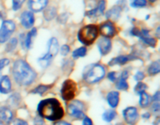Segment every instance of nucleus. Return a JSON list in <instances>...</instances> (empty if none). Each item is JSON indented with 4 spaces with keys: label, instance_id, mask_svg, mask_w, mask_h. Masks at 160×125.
Here are the masks:
<instances>
[{
    "label": "nucleus",
    "instance_id": "obj_22",
    "mask_svg": "<svg viewBox=\"0 0 160 125\" xmlns=\"http://www.w3.org/2000/svg\"><path fill=\"white\" fill-rule=\"evenodd\" d=\"M117 116V112L113 109H109V110H106V112L103 113L102 119L106 122H110L113 120Z\"/></svg>",
    "mask_w": 160,
    "mask_h": 125
},
{
    "label": "nucleus",
    "instance_id": "obj_20",
    "mask_svg": "<svg viewBox=\"0 0 160 125\" xmlns=\"http://www.w3.org/2000/svg\"><path fill=\"white\" fill-rule=\"evenodd\" d=\"M36 34H37V29H36V28H32V29L28 33L24 41L25 46H26L27 48H31V45H32V40L33 38L35 37Z\"/></svg>",
    "mask_w": 160,
    "mask_h": 125
},
{
    "label": "nucleus",
    "instance_id": "obj_11",
    "mask_svg": "<svg viewBox=\"0 0 160 125\" xmlns=\"http://www.w3.org/2000/svg\"><path fill=\"white\" fill-rule=\"evenodd\" d=\"M20 22L25 28H31L34 23V13L31 11H24L20 16Z\"/></svg>",
    "mask_w": 160,
    "mask_h": 125
},
{
    "label": "nucleus",
    "instance_id": "obj_27",
    "mask_svg": "<svg viewBox=\"0 0 160 125\" xmlns=\"http://www.w3.org/2000/svg\"><path fill=\"white\" fill-rule=\"evenodd\" d=\"M147 88V85L145 84V83L142 82H138L136 86L134 87V92H136L137 94H142V92H145V91L146 90Z\"/></svg>",
    "mask_w": 160,
    "mask_h": 125
},
{
    "label": "nucleus",
    "instance_id": "obj_15",
    "mask_svg": "<svg viewBox=\"0 0 160 125\" xmlns=\"http://www.w3.org/2000/svg\"><path fill=\"white\" fill-rule=\"evenodd\" d=\"M134 59H137V57L132 55H128V56H120L118 57L113 58L112 60L109 61V66H114V65H123L128 62V61L133 60Z\"/></svg>",
    "mask_w": 160,
    "mask_h": 125
},
{
    "label": "nucleus",
    "instance_id": "obj_37",
    "mask_svg": "<svg viewBox=\"0 0 160 125\" xmlns=\"http://www.w3.org/2000/svg\"><path fill=\"white\" fill-rule=\"evenodd\" d=\"M83 125H92V121L89 117H85L83 120Z\"/></svg>",
    "mask_w": 160,
    "mask_h": 125
},
{
    "label": "nucleus",
    "instance_id": "obj_10",
    "mask_svg": "<svg viewBox=\"0 0 160 125\" xmlns=\"http://www.w3.org/2000/svg\"><path fill=\"white\" fill-rule=\"evenodd\" d=\"M99 31L102 35L104 36V38H107L113 37L117 34L116 27L111 21L105 22L102 24H101L99 28Z\"/></svg>",
    "mask_w": 160,
    "mask_h": 125
},
{
    "label": "nucleus",
    "instance_id": "obj_23",
    "mask_svg": "<svg viewBox=\"0 0 160 125\" xmlns=\"http://www.w3.org/2000/svg\"><path fill=\"white\" fill-rule=\"evenodd\" d=\"M56 9L54 7H49L44 12V17L46 20H51L56 17Z\"/></svg>",
    "mask_w": 160,
    "mask_h": 125
},
{
    "label": "nucleus",
    "instance_id": "obj_4",
    "mask_svg": "<svg viewBox=\"0 0 160 125\" xmlns=\"http://www.w3.org/2000/svg\"><path fill=\"white\" fill-rule=\"evenodd\" d=\"M105 76V69L100 64H92L86 67L83 74L84 81L88 83H95L102 79Z\"/></svg>",
    "mask_w": 160,
    "mask_h": 125
},
{
    "label": "nucleus",
    "instance_id": "obj_21",
    "mask_svg": "<svg viewBox=\"0 0 160 125\" xmlns=\"http://www.w3.org/2000/svg\"><path fill=\"white\" fill-rule=\"evenodd\" d=\"M160 71V63L159 61H155L151 65L149 66L148 69V73L150 75H155L159 73Z\"/></svg>",
    "mask_w": 160,
    "mask_h": 125
},
{
    "label": "nucleus",
    "instance_id": "obj_5",
    "mask_svg": "<svg viewBox=\"0 0 160 125\" xmlns=\"http://www.w3.org/2000/svg\"><path fill=\"white\" fill-rule=\"evenodd\" d=\"M59 51V43L56 38H52L48 42V52L42 57L39 58L38 62L42 68H46L51 63L53 58L56 56Z\"/></svg>",
    "mask_w": 160,
    "mask_h": 125
},
{
    "label": "nucleus",
    "instance_id": "obj_18",
    "mask_svg": "<svg viewBox=\"0 0 160 125\" xmlns=\"http://www.w3.org/2000/svg\"><path fill=\"white\" fill-rule=\"evenodd\" d=\"M119 101H120V94H119L118 92L112 91V92L108 93L107 102L111 107H117L118 106Z\"/></svg>",
    "mask_w": 160,
    "mask_h": 125
},
{
    "label": "nucleus",
    "instance_id": "obj_12",
    "mask_svg": "<svg viewBox=\"0 0 160 125\" xmlns=\"http://www.w3.org/2000/svg\"><path fill=\"white\" fill-rule=\"evenodd\" d=\"M12 120V111L6 107H0V125H9Z\"/></svg>",
    "mask_w": 160,
    "mask_h": 125
},
{
    "label": "nucleus",
    "instance_id": "obj_30",
    "mask_svg": "<svg viewBox=\"0 0 160 125\" xmlns=\"http://www.w3.org/2000/svg\"><path fill=\"white\" fill-rule=\"evenodd\" d=\"M17 45V38H12L9 42V43L6 45V51L7 52H12V50L15 49L16 46Z\"/></svg>",
    "mask_w": 160,
    "mask_h": 125
},
{
    "label": "nucleus",
    "instance_id": "obj_19",
    "mask_svg": "<svg viewBox=\"0 0 160 125\" xmlns=\"http://www.w3.org/2000/svg\"><path fill=\"white\" fill-rule=\"evenodd\" d=\"M122 8L119 6H115L112 8V9H109L107 12H106V17L109 20H117L119 18L120 15V12H121Z\"/></svg>",
    "mask_w": 160,
    "mask_h": 125
},
{
    "label": "nucleus",
    "instance_id": "obj_29",
    "mask_svg": "<svg viewBox=\"0 0 160 125\" xmlns=\"http://www.w3.org/2000/svg\"><path fill=\"white\" fill-rule=\"evenodd\" d=\"M141 39H142L145 44H147V45H148L151 47H155L156 45V43H157L156 39L153 38H151L150 36H148V37H142L141 38Z\"/></svg>",
    "mask_w": 160,
    "mask_h": 125
},
{
    "label": "nucleus",
    "instance_id": "obj_36",
    "mask_svg": "<svg viewBox=\"0 0 160 125\" xmlns=\"http://www.w3.org/2000/svg\"><path fill=\"white\" fill-rule=\"evenodd\" d=\"M13 123L14 125H28L25 120H21V119H16Z\"/></svg>",
    "mask_w": 160,
    "mask_h": 125
},
{
    "label": "nucleus",
    "instance_id": "obj_2",
    "mask_svg": "<svg viewBox=\"0 0 160 125\" xmlns=\"http://www.w3.org/2000/svg\"><path fill=\"white\" fill-rule=\"evenodd\" d=\"M12 75L16 82L21 86L31 84L36 78V73L24 60L15 61L12 67Z\"/></svg>",
    "mask_w": 160,
    "mask_h": 125
},
{
    "label": "nucleus",
    "instance_id": "obj_33",
    "mask_svg": "<svg viewBox=\"0 0 160 125\" xmlns=\"http://www.w3.org/2000/svg\"><path fill=\"white\" fill-rule=\"evenodd\" d=\"M70 47L67 45H63L60 48V52L62 56H67L70 52Z\"/></svg>",
    "mask_w": 160,
    "mask_h": 125
},
{
    "label": "nucleus",
    "instance_id": "obj_9",
    "mask_svg": "<svg viewBox=\"0 0 160 125\" xmlns=\"http://www.w3.org/2000/svg\"><path fill=\"white\" fill-rule=\"evenodd\" d=\"M123 116L124 120L128 123L131 125H134L137 123L138 120V112L135 107H128L123 111Z\"/></svg>",
    "mask_w": 160,
    "mask_h": 125
},
{
    "label": "nucleus",
    "instance_id": "obj_8",
    "mask_svg": "<svg viewBox=\"0 0 160 125\" xmlns=\"http://www.w3.org/2000/svg\"><path fill=\"white\" fill-rule=\"evenodd\" d=\"M84 104L81 102L75 100L68 106V113L70 117L77 119H84L85 117L84 112Z\"/></svg>",
    "mask_w": 160,
    "mask_h": 125
},
{
    "label": "nucleus",
    "instance_id": "obj_32",
    "mask_svg": "<svg viewBox=\"0 0 160 125\" xmlns=\"http://www.w3.org/2000/svg\"><path fill=\"white\" fill-rule=\"evenodd\" d=\"M12 9L13 10L17 11L21 8L22 5L25 2V0H12Z\"/></svg>",
    "mask_w": 160,
    "mask_h": 125
},
{
    "label": "nucleus",
    "instance_id": "obj_24",
    "mask_svg": "<svg viewBox=\"0 0 160 125\" xmlns=\"http://www.w3.org/2000/svg\"><path fill=\"white\" fill-rule=\"evenodd\" d=\"M150 102V98L149 95H148L145 92H142V94H140V101H139V104L142 107L145 108L146 106H148V105L149 104Z\"/></svg>",
    "mask_w": 160,
    "mask_h": 125
},
{
    "label": "nucleus",
    "instance_id": "obj_14",
    "mask_svg": "<svg viewBox=\"0 0 160 125\" xmlns=\"http://www.w3.org/2000/svg\"><path fill=\"white\" fill-rule=\"evenodd\" d=\"M48 0H28V6L33 12H40L46 7Z\"/></svg>",
    "mask_w": 160,
    "mask_h": 125
},
{
    "label": "nucleus",
    "instance_id": "obj_13",
    "mask_svg": "<svg viewBox=\"0 0 160 125\" xmlns=\"http://www.w3.org/2000/svg\"><path fill=\"white\" fill-rule=\"evenodd\" d=\"M98 48L99 50L100 53L102 56L107 55L110 52L111 47H112V43L109 38H102L99 39L98 42Z\"/></svg>",
    "mask_w": 160,
    "mask_h": 125
},
{
    "label": "nucleus",
    "instance_id": "obj_26",
    "mask_svg": "<svg viewBox=\"0 0 160 125\" xmlns=\"http://www.w3.org/2000/svg\"><path fill=\"white\" fill-rule=\"evenodd\" d=\"M86 52H87V49L84 47H81L79 48H77L76 50L73 52V58H79V57H83L86 55Z\"/></svg>",
    "mask_w": 160,
    "mask_h": 125
},
{
    "label": "nucleus",
    "instance_id": "obj_31",
    "mask_svg": "<svg viewBox=\"0 0 160 125\" xmlns=\"http://www.w3.org/2000/svg\"><path fill=\"white\" fill-rule=\"evenodd\" d=\"M106 1L105 0H101L98 2V6H97V10H98V15H102L103 12H104L105 9H106Z\"/></svg>",
    "mask_w": 160,
    "mask_h": 125
},
{
    "label": "nucleus",
    "instance_id": "obj_17",
    "mask_svg": "<svg viewBox=\"0 0 160 125\" xmlns=\"http://www.w3.org/2000/svg\"><path fill=\"white\" fill-rule=\"evenodd\" d=\"M128 78V71H123V73H121L120 77L119 78L118 81L117 82V85L116 87L118 89L120 90H123V91H126L128 89V82H127V79Z\"/></svg>",
    "mask_w": 160,
    "mask_h": 125
},
{
    "label": "nucleus",
    "instance_id": "obj_25",
    "mask_svg": "<svg viewBox=\"0 0 160 125\" xmlns=\"http://www.w3.org/2000/svg\"><path fill=\"white\" fill-rule=\"evenodd\" d=\"M130 5L133 8L145 7L147 5L146 0H130Z\"/></svg>",
    "mask_w": 160,
    "mask_h": 125
},
{
    "label": "nucleus",
    "instance_id": "obj_40",
    "mask_svg": "<svg viewBox=\"0 0 160 125\" xmlns=\"http://www.w3.org/2000/svg\"><path fill=\"white\" fill-rule=\"evenodd\" d=\"M54 125H71L70 123H67L65 121H60V122H58V123H56Z\"/></svg>",
    "mask_w": 160,
    "mask_h": 125
},
{
    "label": "nucleus",
    "instance_id": "obj_39",
    "mask_svg": "<svg viewBox=\"0 0 160 125\" xmlns=\"http://www.w3.org/2000/svg\"><path fill=\"white\" fill-rule=\"evenodd\" d=\"M159 98H160V95H159V92H157L153 96V100L154 102H159Z\"/></svg>",
    "mask_w": 160,
    "mask_h": 125
},
{
    "label": "nucleus",
    "instance_id": "obj_1",
    "mask_svg": "<svg viewBox=\"0 0 160 125\" xmlns=\"http://www.w3.org/2000/svg\"><path fill=\"white\" fill-rule=\"evenodd\" d=\"M38 112L41 117L51 121L60 120L64 115L63 109L56 98H48L41 101L38 106Z\"/></svg>",
    "mask_w": 160,
    "mask_h": 125
},
{
    "label": "nucleus",
    "instance_id": "obj_41",
    "mask_svg": "<svg viewBox=\"0 0 160 125\" xmlns=\"http://www.w3.org/2000/svg\"><path fill=\"white\" fill-rule=\"evenodd\" d=\"M142 117H143L144 118H149L150 114L149 113H145V114H143V116H142Z\"/></svg>",
    "mask_w": 160,
    "mask_h": 125
},
{
    "label": "nucleus",
    "instance_id": "obj_38",
    "mask_svg": "<svg viewBox=\"0 0 160 125\" xmlns=\"http://www.w3.org/2000/svg\"><path fill=\"white\" fill-rule=\"evenodd\" d=\"M108 78H109L110 81H116V73L115 72H110V73L108 74Z\"/></svg>",
    "mask_w": 160,
    "mask_h": 125
},
{
    "label": "nucleus",
    "instance_id": "obj_43",
    "mask_svg": "<svg viewBox=\"0 0 160 125\" xmlns=\"http://www.w3.org/2000/svg\"><path fill=\"white\" fill-rule=\"evenodd\" d=\"M148 1H149L150 2H156V0H148Z\"/></svg>",
    "mask_w": 160,
    "mask_h": 125
},
{
    "label": "nucleus",
    "instance_id": "obj_42",
    "mask_svg": "<svg viewBox=\"0 0 160 125\" xmlns=\"http://www.w3.org/2000/svg\"><path fill=\"white\" fill-rule=\"evenodd\" d=\"M154 125H159V119L156 120V121L154 123Z\"/></svg>",
    "mask_w": 160,
    "mask_h": 125
},
{
    "label": "nucleus",
    "instance_id": "obj_6",
    "mask_svg": "<svg viewBox=\"0 0 160 125\" xmlns=\"http://www.w3.org/2000/svg\"><path fill=\"white\" fill-rule=\"evenodd\" d=\"M77 84L73 80H66L61 88V96L65 101L72 100L76 95Z\"/></svg>",
    "mask_w": 160,
    "mask_h": 125
},
{
    "label": "nucleus",
    "instance_id": "obj_7",
    "mask_svg": "<svg viewBox=\"0 0 160 125\" xmlns=\"http://www.w3.org/2000/svg\"><path fill=\"white\" fill-rule=\"evenodd\" d=\"M16 25L12 20H4L0 28V43H4L9 40L11 34L13 33Z\"/></svg>",
    "mask_w": 160,
    "mask_h": 125
},
{
    "label": "nucleus",
    "instance_id": "obj_3",
    "mask_svg": "<svg viewBox=\"0 0 160 125\" xmlns=\"http://www.w3.org/2000/svg\"><path fill=\"white\" fill-rule=\"evenodd\" d=\"M98 34V28L95 24L84 26L78 31V38L85 45H90L95 42Z\"/></svg>",
    "mask_w": 160,
    "mask_h": 125
},
{
    "label": "nucleus",
    "instance_id": "obj_44",
    "mask_svg": "<svg viewBox=\"0 0 160 125\" xmlns=\"http://www.w3.org/2000/svg\"><path fill=\"white\" fill-rule=\"evenodd\" d=\"M2 18V14L1 13V12H0V19Z\"/></svg>",
    "mask_w": 160,
    "mask_h": 125
},
{
    "label": "nucleus",
    "instance_id": "obj_28",
    "mask_svg": "<svg viewBox=\"0 0 160 125\" xmlns=\"http://www.w3.org/2000/svg\"><path fill=\"white\" fill-rule=\"evenodd\" d=\"M49 87L47 85H43V84H40L39 86H38L36 88H34L32 91V93L34 94H39V95H42V94L45 93L47 90H48Z\"/></svg>",
    "mask_w": 160,
    "mask_h": 125
},
{
    "label": "nucleus",
    "instance_id": "obj_35",
    "mask_svg": "<svg viewBox=\"0 0 160 125\" xmlns=\"http://www.w3.org/2000/svg\"><path fill=\"white\" fill-rule=\"evenodd\" d=\"M159 102H155L154 103L152 106V110L154 112H158L159 111Z\"/></svg>",
    "mask_w": 160,
    "mask_h": 125
},
{
    "label": "nucleus",
    "instance_id": "obj_34",
    "mask_svg": "<svg viewBox=\"0 0 160 125\" xmlns=\"http://www.w3.org/2000/svg\"><path fill=\"white\" fill-rule=\"evenodd\" d=\"M144 78H145V74H144L142 72L138 71L135 75H134V79L138 81H142V80H143Z\"/></svg>",
    "mask_w": 160,
    "mask_h": 125
},
{
    "label": "nucleus",
    "instance_id": "obj_16",
    "mask_svg": "<svg viewBox=\"0 0 160 125\" xmlns=\"http://www.w3.org/2000/svg\"><path fill=\"white\" fill-rule=\"evenodd\" d=\"M11 90V82L8 76H3L0 78V93L7 94Z\"/></svg>",
    "mask_w": 160,
    "mask_h": 125
}]
</instances>
